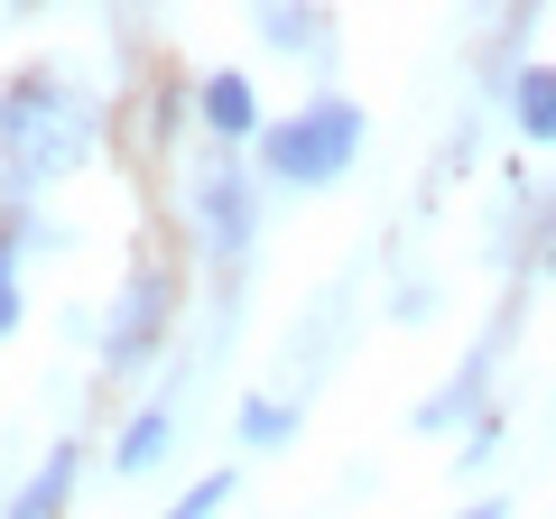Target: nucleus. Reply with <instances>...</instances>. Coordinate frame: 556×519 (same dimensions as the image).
Returning a JSON list of instances; mask_svg holds the SVG:
<instances>
[{
	"mask_svg": "<svg viewBox=\"0 0 556 519\" xmlns=\"http://www.w3.org/2000/svg\"><path fill=\"white\" fill-rule=\"evenodd\" d=\"M93 140H102V112L75 84L20 75L0 93V159H10V177H65V167L93 159Z\"/></svg>",
	"mask_w": 556,
	"mask_h": 519,
	"instance_id": "obj_1",
	"label": "nucleus"
},
{
	"mask_svg": "<svg viewBox=\"0 0 556 519\" xmlns=\"http://www.w3.org/2000/svg\"><path fill=\"white\" fill-rule=\"evenodd\" d=\"M353 159H362V102H343V93H316L298 121L269 130V167L288 186H334Z\"/></svg>",
	"mask_w": 556,
	"mask_h": 519,
	"instance_id": "obj_2",
	"label": "nucleus"
},
{
	"mask_svg": "<svg viewBox=\"0 0 556 519\" xmlns=\"http://www.w3.org/2000/svg\"><path fill=\"white\" fill-rule=\"evenodd\" d=\"M167 298H177V288H167V269H149V279H130V288H121V316H112V362H139L149 343L167 334Z\"/></svg>",
	"mask_w": 556,
	"mask_h": 519,
	"instance_id": "obj_3",
	"label": "nucleus"
},
{
	"mask_svg": "<svg viewBox=\"0 0 556 519\" xmlns=\"http://www.w3.org/2000/svg\"><path fill=\"white\" fill-rule=\"evenodd\" d=\"M195 112H204V130H214V140H269V130H260V93H251V75H232V65H223V75H204Z\"/></svg>",
	"mask_w": 556,
	"mask_h": 519,
	"instance_id": "obj_4",
	"label": "nucleus"
},
{
	"mask_svg": "<svg viewBox=\"0 0 556 519\" xmlns=\"http://www.w3.org/2000/svg\"><path fill=\"white\" fill-rule=\"evenodd\" d=\"M75 473H84V445H75V436H65V445H56V455H47V464H38V473H28V482H20V492L0 501V519H56V510H65V492H75Z\"/></svg>",
	"mask_w": 556,
	"mask_h": 519,
	"instance_id": "obj_5",
	"label": "nucleus"
},
{
	"mask_svg": "<svg viewBox=\"0 0 556 519\" xmlns=\"http://www.w3.org/2000/svg\"><path fill=\"white\" fill-rule=\"evenodd\" d=\"M510 112H519V140L556 149V65H529V75L510 84Z\"/></svg>",
	"mask_w": 556,
	"mask_h": 519,
	"instance_id": "obj_6",
	"label": "nucleus"
},
{
	"mask_svg": "<svg viewBox=\"0 0 556 519\" xmlns=\"http://www.w3.org/2000/svg\"><path fill=\"white\" fill-rule=\"evenodd\" d=\"M204 223H214V251H241V241H251V204H241V186H232V167H223V177H204Z\"/></svg>",
	"mask_w": 556,
	"mask_h": 519,
	"instance_id": "obj_7",
	"label": "nucleus"
},
{
	"mask_svg": "<svg viewBox=\"0 0 556 519\" xmlns=\"http://www.w3.org/2000/svg\"><path fill=\"white\" fill-rule=\"evenodd\" d=\"M167 436H177V427H167V408H139V418L121 427V445H112V473H149V464L167 455Z\"/></svg>",
	"mask_w": 556,
	"mask_h": 519,
	"instance_id": "obj_8",
	"label": "nucleus"
},
{
	"mask_svg": "<svg viewBox=\"0 0 556 519\" xmlns=\"http://www.w3.org/2000/svg\"><path fill=\"white\" fill-rule=\"evenodd\" d=\"M298 436V408L288 400H241V445H251V455H269V445H288Z\"/></svg>",
	"mask_w": 556,
	"mask_h": 519,
	"instance_id": "obj_9",
	"label": "nucleus"
},
{
	"mask_svg": "<svg viewBox=\"0 0 556 519\" xmlns=\"http://www.w3.org/2000/svg\"><path fill=\"white\" fill-rule=\"evenodd\" d=\"M223 510H232V464L204 473V482H186V492L167 501V519H223Z\"/></svg>",
	"mask_w": 556,
	"mask_h": 519,
	"instance_id": "obj_10",
	"label": "nucleus"
},
{
	"mask_svg": "<svg viewBox=\"0 0 556 519\" xmlns=\"http://www.w3.org/2000/svg\"><path fill=\"white\" fill-rule=\"evenodd\" d=\"M20 325V269H10V251H0V334Z\"/></svg>",
	"mask_w": 556,
	"mask_h": 519,
	"instance_id": "obj_11",
	"label": "nucleus"
},
{
	"mask_svg": "<svg viewBox=\"0 0 556 519\" xmlns=\"http://www.w3.org/2000/svg\"><path fill=\"white\" fill-rule=\"evenodd\" d=\"M455 519H510V501L492 492V501H473V510H455Z\"/></svg>",
	"mask_w": 556,
	"mask_h": 519,
	"instance_id": "obj_12",
	"label": "nucleus"
}]
</instances>
